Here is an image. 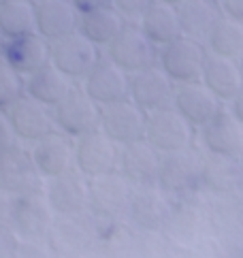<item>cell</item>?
I'll use <instances>...</instances> for the list:
<instances>
[{"mask_svg":"<svg viewBox=\"0 0 243 258\" xmlns=\"http://www.w3.org/2000/svg\"><path fill=\"white\" fill-rule=\"evenodd\" d=\"M53 214L43 190L17 195L11 207V228L26 241H43L55 222Z\"/></svg>","mask_w":243,"mask_h":258,"instance_id":"6da1fadb","label":"cell"},{"mask_svg":"<svg viewBox=\"0 0 243 258\" xmlns=\"http://www.w3.org/2000/svg\"><path fill=\"white\" fill-rule=\"evenodd\" d=\"M207 47L201 41H194L190 36H177L169 45L160 47L158 53V67L169 75L175 84H190L201 81Z\"/></svg>","mask_w":243,"mask_h":258,"instance_id":"7a4b0ae2","label":"cell"},{"mask_svg":"<svg viewBox=\"0 0 243 258\" xmlns=\"http://www.w3.org/2000/svg\"><path fill=\"white\" fill-rule=\"evenodd\" d=\"M196 128L175 107H164L160 111L147 113L145 141L160 154H169L194 145Z\"/></svg>","mask_w":243,"mask_h":258,"instance_id":"3957f363","label":"cell"},{"mask_svg":"<svg viewBox=\"0 0 243 258\" xmlns=\"http://www.w3.org/2000/svg\"><path fill=\"white\" fill-rule=\"evenodd\" d=\"M105 53L117 67L124 69L128 75H133V73H139V71L158 64L160 47H156L147 39L137 22H126V26L113 39V43L105 49Z\"/></svg>","mask_w":243,"mask_h":258,"instance_id":"277c9868","label":"cell"},{"mask_svg":"<svg viewBox=\"0 0 243 258\" xmlns=\"http://www.w3.org/2000/svg\"><path fill=\"white\" fill-rule=\"evenodd\" d=\"M49 47H51V64L58 67L67 77H71L75 84L86 79L88 73L94 69V64L102 56L96 45L88 41V36H83L79 30L49 43Z\"/></svg>","mask_w":243,"mask_h":258,"instance_id":"5b68a950","label":"cell"},{"mask_svg":"<svg viewBox=\"0 0 243 258\" xmlns=\"http://www.w3.org/2000/svg\"><path fill=\"white\" fill-rule=\"evenodd\" d=\"M119 145L96 128L75 139V167L88 179L117 171Z\"/></svg>","mask_w":243,"mask_h":258,"instance_id":"8992f818","label":"cell"},{"mask_svg":"<svg viewBox=\"0 0 243 258\" xmlns=\"http://www.w3.org/2000/svg\"><path fill=\"white\" fill-rule=\"evenodd\" d=\"M53 119L55 128L64 135L77 137L86 135L90 131H96L100 126V105L92 100L86 90L75 86L58 105L53 107Z\"/></svg>","mask_w":243,"mask_h":258,"instance_id":"52a82bcc","label":"cell"},{"mask_svg":"<svg viewBox=\"0 0 243 258\" xmlns=\"http://www.w3.org/2000/svg\"><path fill=\"white\" fill-rule=\"evenodd\" d=\"M0 190L11 197L43 190V175L36 169L30 150L20 143L0 154Z\"/></svg>","mask_w":243,"mask_h":258,"instance_id":"ba28073f","label":"cell"},{"mask_svg":"<svg viewBox=\"0 0 243 258\" xmlns=\"http://www.w3.org/2000/svg\"><path fill=\"white\" fill-rule=\"evenodd\" d=\"M201 158L194 147L162 154L156 183L166 195H184L196 188L201 183Z\"/></svg>","mask_w":243,"mask_h":258,"instance_id":"9c48e42d","label":"cell"},{"mask_svg":"<svg viewBox=\"0 0 243 258\" xmlns=\"http://www.w3.org/2000/svg\"><path fill=\"white\" fill-rule=\"evenodd\" d=\"M171 211H173V205L169 203V195L158 183L133 186V190H130L128 218L133 220L135 226L145 230V233L162 230Z\"/></svg>","mask_w":243,"mask_h":258,"instance_id":"30bf717a","label":"cell"},{"mask_svg":"<svg viewBox=\"0 0 243 258\" xmlns=\"http://www.w3.org/2000/svg\"><path fill=\"white\" fill-rule=\"evenodd\" d=\"M175 88L177 84L158 64L130 75V100L145 113L173 107Z\"/></svg>","mask_w":243,"mask_h":258,"instance_id":"8fae6325","label":"cell"},{"mask_svg":"<svg viewBox=\"0 0 243 258\" xmlns=\"http://www.w3.org/2000/svg\"><path fill=\"white\" fill-rule=\"evenodd\" d=\"M7 117L13 126L17 141L24 143H36L45 135L55 131L53 109L28 96L26 92L7 109Z\"/></svg>","mask_w":243,"mask_h":258,"instance_id":"7c38bea8","label":"cell"},{"mask_svg":"<svg viewBox=\"0 0 243 258\" xmlns=\"http://www.w3.org/2000/svg\"><path fill=\"white\" fill-rule=\"evenodd\" d=\"M81 88L96 105H109L130 98V75L102 53L94 69L81 81Z\"/></svg>","mask_w":243,"mask_h":258,"instance_id":"4fadbf2b","label":"cell"},{"mask_svg":"<svg viewBox=\"0 0 243 258\" xmlns=\"http://www.w3.org/2000/svg\"><path fill=\"white\" fill-rule=\"evenodd\" d=\"M145 122H147V113L143 109H139L130 98L100 105L98 128L119 147L139 139H145Z\"/></svg>","mask_w":243,"mask_h":258,"instance_id":"5bb4252c","label":"cell"},{"mask_svg":"<svg viewBox=\"0 0 243 258\" xmlns=\"http://www.w3.org/2000/svg\"><path fill=\"white\" fill-rule=\"evenodd\" d=\"M203 150L228 158H239L243 152V124L228 105H222L205 126L199 128Z\"/></svg>","mask_w":243,"mask_h":258,"instance_id":"9a60e30c","label":"cell"},{"mask_svg":"<svg viewBox=\"0 0 243 258\" xmlns=\"http://www.w3.org/2000/svg\"><path fill=\"white\" fill-rule=\"evenodd\" d=\"M133 186L117 171L90 179L88 207L102 220H119L128 216V203Z\"/></svg>","mask_w":243,"mask_h":258,"instance_id":"2e32d148","label":"cell"},{"mask_svg":"<svg viewBox=\"0 0 243 258\" xmlns=\"http://www.w3.org/2000/svg\"><path fill=\"white\" fill-rule=\"evenodd\" d=\"M45 190L51 209L62 218H77L88 209L90 179L77 167L51 177Z\"/></svg>","mask_w":243,"mask_h":258,"instance_id":"e0dca14e","label":"cell"},{"mask_svg":"<svg viewBox=\"0 0 243 258\" xmlns=\"http://www.w3.org/2000/svg\"><path fill=\"white\" fill-rule=\"evenodd\" d=\"M160 152L145 139L126 143L119 147L117 173L130 186H149L158 181V169H160Z\"/></svg>","mask_w":243,"mask_h":258,"instance_id":"ac0fdd59","label":"cell"},{"mask_svg":"<svg viewBox=\"0 0 243 258\" xmlns=\"http://www.w3.org/2000/svg\"><path fill=\"white\" fill-rule=\"evenodd\" d=\"M30 154L39 173L47 179L75 169V139L58 128L32 143Z\"/></svg>","mask_w":243,"mask_h":258,"instance_id":"d6986e66","label":"cell"},{"mask_svg":"<svg viewBox=\"0 0 243 258\" xmlns=\"http://www.w3.org/2000/svg\"><path fill=\"white\" fill-rule=\"evenodd\" d=\"M224 103L216 98V94L203 84V81H190V84H177L173 107L199 131L218 113Z\"/></svg>","mask_w":243,"mask_h":258,"instance_id":"ffe728a7","label":"cell"},{"mask_svg":"<svg viewBox=\"0 0 243 258\" xmlns=\"http://www.w3.org/2000/svg\"><path fill=\"white\" fill-rule=\"evenodd\" d=\"M3 58L26 79L34 71L51 62V47L47 39H43L39 32H32L5 41Z\"/></svg>","mask_w":243,"mask_h":258,"instance_id":"44dd1931","label":"cell"},{"mask_svg":"<svg viewBox=\"0 0 243 258\" xmlns=\"http://www.w3.org/2000/svg\"><path fill=\"white\" fill-rule=\"evenodd\" d=\"M36 32L49 43L62 39L79 28L81 13L73 0H34Z\"/></svg>","mask_w":243,"mask_h":258,"instance_id":"7402d4cb","label":"cell"},{"mask_svg":"<svg viewBox=\"0 0 243 258\" xmlns=\"http://www.w3.org/2000/svg\"><path fill=\"white\" fill-rule=\"evenodd\" d=\"M201 81L216 94L220 103L228 105L243 88V75H241L239 60L222 58V56H216V53L207 51Z\"/></svg>","mask_w":243,"mask_h":258,"instance_id":"603a6c76","label":"cell"},{"mask_svg":"<svg viewBox=\"0 0 243 258\" xmlns=\"http://www.w3.org/2000/svg\"><path fill=\"white\" fill-rule=\"evenodd\" d=\"M243 183L239 158L205 152L201 158V186L216 195H230Z\"/></svg>","mask_w":243,"mask_h":258,"instance_id":"cb8c5ba5","label":"cell"},{"mask_svg":"<svg viewBox=\"0 0 243 258\" xmlns=\"http://www.w3.org/2000/svg\"><path fill=\"white\" fill-rule=\"evenodd\" d=\"M137 24L156 47H164V45L175 41L177 36H181L177 7L166 5L162 0H154L145 9V13L137 20Z\"/></svg>","mask_w":243,"mask_h":258,"instance_id":"d4e9b609","label":"cell"},{"mask_svg":"<svg viewBox=\"0 0 243 258\" xmlns=\"http://www.w3.org/2000/svg\"><path fill=\"white\" fill-rule=\"evenodd\" d=\"M73 88H75V81L64 75L58 67H53L51 62H47L45 67H41L39 71H34L32 75H28L24 79L26 94L51 109L58 105Z\"/></svg>","mask_w":243,"mask_h":258,"instance_id":"484cf974","label":"cell"},{"mask_svg":"<svg viewBox=\"0 0 243 258\" xmlns=\"http://www.w3.org/2000/svg\"><path fill=\"white\" fill-rule=\"evenodd\" d=\"M177 13H179L181 34L205 43L222 17V9L218 0H186L177 7Z\"/></svg>","mask_w":243,"mask_h":258,"instance_id":"4316f807","label":"cell"},{"mask_svg":"<svg viewBox=\"0 0 243 258\" xmlns=\"http://www.w3.org/2000/svg\"><path fill=\"white\" fill-rule=\"evenodd\" d=\"M126 17L122 15L117 9L111 7H102L94 9V11L81 13L79 17V32L83 36H88V41H92L98 49H107L113 39L122 32V28L126 26Z\"/></svg>","mask_w":243,"mask_h":258,"instance_id":"83f0119b","label":"cell"},{"mask_svg":"<svg viewBox=\"0 0 243 258\" xmlns=\"http://www.w3.org/2000/svg\"><path fill=\"white\" fill-rule=\"evenodd\" d=\"M205 47L216 56L239 60L243 56V22L222 13L218 24L209 32L207 41H205Z\"/></svg>","mask_w":243,"mask_h":258,"instance_id":"f1b7e54d","label":"cell"},{"mask_svg":"<svg viewBox=\"0 0 243 258\" xmlns=\"http://www.w3.org/2000/svg\"><path fill=\"white\" fill-rule=\"evenodd\" d=\"M0 32L7 41L36 32V7L32 0H5L0 5Z\"/></svg>","mask_w":243,"mask_h":258,"instance_id":"f546056e","label":"cell"},{"mask_svg":"<svg viewBox=\"0 0 243 258\" xmlns=\"http://www.w3.org/2000/svg\"><path fill=\"white\" fill-rule=\"evenodd\" d=\"M49 245L62 258H81L88 252V235L81 226H77L71 220L67 222H53L49 230Z\"/></svg>","mask_w":243,"mask_h":258,"instance_id":"4dcf8cb0","label":"cell"},{"mask_svg":"<svg viewBox=\"0 0 243 258\" xmlns=\"http://www.w3.org/2000/svg\"><path fill=\"white\" fill-rule=\"evenodd\" d=\"M199 214L190 207H177L171 211L169 220L164 224V233L169 241H175L179 245H194L199 239Z\"/></svg>","mask_w":243,"mask_h":258,"instance_id":"1f68e13d","label":"cell"},{"mask_svg":"<svg viewBox=\"0 0 243 258\" xmlns=\"http://www.w3.org/2000/svg\"><path fill=\"white\" fill-rule=\"evenodd\" d=\"M24 92V77L0 56V111H7Z\"/></svg>","mask_w":243,"mask_h":258,"instance_id":"d6a6232c","label":"cell"},{"mask_svg":"<svg viewBox=\"0 0 243 258\" xmlns=\"http://www.w3.org/2000/svg\"><path fill=\"white\" fill-rule=\"evenodd\" d=\"M152 3L154 0H113V7L126 17L128 22H137Z\"/></svg>","mask_w":243,"mask_h":258,"instance_id":"836d02e7","label":"cell"},{"mask_svg":"<svg viewBox=\"0 0 243 258\" xmlns=\"http://www.w3.org/2000/svg\"><path fill=\"white\" fill-rule=\"evenodd\" d=\"M15 143H20V141H17L13 126L7 117V111H0V154L9 150V147H13Z\"/></svg>","mask_w":243,"mask_h":258,"instance_id":"e575fe53","label":"cell"},{"mask_svg":"<svg viewBox=\"0 0 243 258\" xmlns=\"http://www.w3.org/2000/svg\"><path fill=\"white\" fill-rule=\"evenodd\" d=\"M11 207H13V197L9 192L0 190V233L11 228Z\"/></svg>","mask_w":243,"mask_h":258,"instance_id":"d590c367","label":"cell"},{"mask_svg":"<svg viewBox=\"0 0 243 258\" xmlns=\"http://www.w3.org/2000/svg\"><path fill=\"white\" fill-rule=\"evenodd\" d=\"M224 15L232 17V20L243 22V0H218Z\"/></svg>","mask_w":243,"mask_h":258,"instance_id":"8d00e7d4","label":"cell"},{"mask_svg":"<svg viewBox=\"0 0 243 258\" xmlns=\"http://www.w3.org/2000/svg\"><path fill=\"white\" fill-rule=\"evenodd\" d=\"M73 5L77 7L79 13H88V11H94V9L111 7L113 5V0H73Z\"/></svg>","mask_w":243,"mask_h":258,"instance_id":"74e56055","label":"cell"},{"mask_svg":"<svg viewBox=\"0 0 243 258\" xmlns=\"http://www.w3.org/2000/svg\"><path fill=\"white\" fill-rule=\"evenodd\" d=\"M228 107H230V111L235 113V117L243 124V88L239 90V94L228 103Z\"/></svg>","mask_w":243,"mask_h":258,"instance_id":"f35d334b","label":"cell"},{"mask_svg":"<svg viewBox=\"0 0 243 258\" xmlns=\"http://www.w3.org/2000/svg\"><path fill=\"white\" fill-rule=\"evenodd\" d=\"M162 3L173 5V7H179V5H184V3H186V0H162Z\"/></svg>","mask_w":243,"mask_h":258,"instance_id":"ab89813d","label":"cell"},{"mask_svg":"<svg viewBox=\"0 0 243 258\" xmlns=\"http://www.w3.org/2000/svg\"><path fill=\"white\" fill-rule=\"evenodd\" d=\"M5 36H3V32H0V56H3V47H5Z\"/></svg>","mask_w":243,"mask_h":258,"instance_id":"60d3db41","label":"cell"},{"mask_svg":"<svg viewBox=\"0 0 243 258\" xmlns=\"http://www.w3.org/2000/svg\"><path fill=\"white\" fill-rule=\"evenodd\" d=\"M239 164H241V173H243V152H241V156H239Z\"/></svg>","mask_w":243,"mask_h":258,"instance_id":"b9f144b4","label":"cell"},{"mask_svg":"<svg viewBox=\"0 0 243 258\" xmlns=\"http://www.w3.org/2000/svg\"><path fill=\"white\" fill-rule=\"evenodd\" d=\"M239 67H241V75H243V56L239 58Z\"/></svg>","mask_w":243,"mask_h":258,"instance_id":"7bdbcfd3","label":"cell"},{"mask_svg":"<svg viewBox=\"0 0 243 258\" xmlns=\"http://www.w3.org/2000/svg\"><path fill=\"white\" fill-rule=\"evenodd\" d=\"M3 3H5V0H0V5H3Z\"/></svg>","mask_w":243,"mask_h":258,"instance_id":"ee69618b","label":"cell"},{"mask_svg":"<svg viewBox=\"0 0 243 258\" xmlns=\"http://www.w3.org/2000/svg\"><path fill=\"white\" fill-rule=\"evenodd\" d=\"M32 3H34V0H32Z\"/></svg>","mask_w":243,"mask_h":258,"instance_id":"f6af8a7d","label":"cell"}]
</instances>
